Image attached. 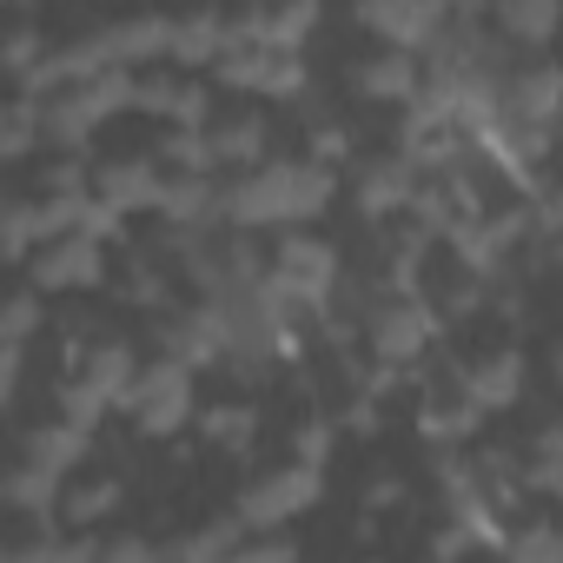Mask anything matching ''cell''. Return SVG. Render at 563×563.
Here are the masks:
<instances>
[{"instance_id":"obj_1","label":"cell","mask_w":563,"mask_h":563,"mask_svg":"<svg viewBox=\"0 0 563 563\" xmlns=\"http://www.w3.org/2000/svg\"><path fill=\"white\" fill-rule=\"evenodd\" d=\"M339 192V166H319V159H265L252 166L239 186L219 192V219L232 225H306L332 206Z\"/></svg>"},{"instance_id":"obj_2","label":"cell","mask_w":563,"mask_h":563,"mask_svg":"<svg viewBox=\"0 0 563 563\" xmlns=\"http://www.w3.org/2000/svg\"><path fill=\"white\" fill-rule=\"evenodd\" d=\"M120 411L140 424V438H173L179 424H192V365L166 352L153 372L133 378V391L120 398Z\"/></svg>"},{"instance_id":"obj_3","label":"cell","mask_w":563,"mask_h":563,"mask_svg":"<svg viewBox=\"0 0 563 563\" xmlns=\"http://www.w3.org/2000/svg\"><path fill=\"white\" fill-rule=\"evenodd\" d=\"M319 497H325V471L319 464H286V471H272V477H258L245 497H239V517L252 523V530H278V523H292V517H306V510H319Z\"/></svg>"},{"instance_id":"obj_4","label":"cell","mask_w":563,"mask_h":563,"mask_svg":"<svg viewBox=\"0 0 563 563\" xmlns=\"http://www.w3.org/2000/svg\"><path fill=\"white\" fill-rule=\"evenodd\" d=\"M365 339H372V358H391V365H411L431 352L438 339V312L424 306V292H398L385 306L365 312Z\"/></svg>"},{"instance_id":"obj_5","label":"cell","mask_w":563,"mask_h":563,"mask_svg":"<svg viewBox=\"0 0 563 563\" xmlns=\"http://www.w3.org/2000/svg\"><path fill=\"white\" fill-rule=\"evenodd\" d=\"M219 87L232 93H265V100H306L312 74L299 54H278V47H232L219 60Z\"/></svg>"},{"instance_id":"obj_6","label":"cell","mask_w":563,"mask_h":563,"mask_svg":"<svg viewBox=\"0 0 563 563\" xmlns=\"http://www.w3.org/2000/svg\"><path fill=\"white\" fill-rule=\"evenodd\" d=\"M34 286L41 292H93V286H107V239H93V232L47 239V252L34 258Z\"/></svg>"},{"instance_id":"obj_7","label":"cell","mask_w":563,"mask_h":563,"mask_svg":"<svg viewBox=\"0 0 563 563\" xmlns=\"http://www.w3.org/2000/svg\"><path fill=\"white\" fill-rule=\"evenodd\" d=\"M358 27H372L385 47H431L444 34V0H358L352 8Z\"/></svg>"},{"instance_id":"obj_8","label":"cell","mask_w":563,"mask_h":563,"mask_svg":"<svg viewBox=\"0 0 563 563\" xmlns=\"http://www.w3.org/2000/svg\"><path fill=\"white\" fill-rule=\"evenodd\" d=\"M173 34H179L173 14H133V21L93 34V47L107 67H146V60H173Z\"/></svg>"},{"instance_id":"obj_9","label":"cell","mask_w":563,"mask_h":563,"mask_svg":"<svg viewBox=\"0 0 563 563\" xmlns=\"http://www.w3.org/2000/svg\"><path fill=\"white\" fill-rule=\"evenodd\" d=\"M352 87L372 107H411L418 87H424V74H418V54L411 47H385V54H372V60L352 67Z\"/></svg>"},{"instance_id":"obj_10","label":"cell","mask_w":563,"mask_h":563,"mask_svg":"<svg viewBox=\"0 0 563 563\" xmlns=\"http://www.w3.org/2000/svg\"><path fill=\"white\" fill-rule=\"evenodd\" d=\"M93 192L113 199L120 212H159L166 159H107V166H93Z\"/></svg>"},{"instance_id":"obj_11","label":"cell","mask_w":563,"mask_h":563,"mask_svg":"<svg viewBox=\"0 0 563 563\" xmlns=\"http://www.w3.org/2000/svg\"><path fill=\"white\" fill-rule=\"evenodd\" d=\"M418 166L405 159V153H391V159H372L365 173H358V219H391V212H405L411 199H418Z\"/></svg>"},{"instance_id":"obj_12","label":"cell","mask_w":563,"mask_h":563,"mask_svg":"<svg viewBox=\"0 0 563 563\" xmlns=\"http://www.w3.org/2000/svg\"><path fill=\"white\" fill-rule=\"evenodd\" d=\"M504 113L510 120H556L563 113V67H550V60H530V67H517V74H504Z\"/></svg>"},{"instance_id":"obj_13","label":"cell","mask_w":563,"mask_h":563,"mask_svg":"<svg viewBox=\"0 0 563 563\" xmlns=\"http://www.w3.org/2000/svg\"><path fill=\"white\" fill-rule=\"evenodd\" d=\"M398 153L418 166V173H451V166H464L471 159V133L457 126V120H444V126H405L398 133Z\"/></svg>"},{"instance_id":"obj_14","label":"cell","mask_w":563,"mask_h":563,"mask_svg":"<svg viewBox=\"0 0 563 563\" xmlns=\"http://www.w3.org/2000/svg\"><path fill=\"white\" fill-rule=\"evenodd\" d=\"M457 391H464L471 405H484V411H510L517 391H523V352H490L484 365L457 372Z\"/></svg>"},{"instance_id":"obj_15","label":"cell","mask_w":563,"mask_h":563,"mask_svg":"<svg viewBox=\"0 0 563 563\" xmlns=\"http://www.w3.org/2000/svg\"><path fill=\"white\" fill-rule=\"evenodd\" d=\"M232 47H239V41H232V21H225V14H212V8L186 14V21H179V34H173V60H179V67H219Z\"/></svg>"},{"instance_id":"obj_16","label":"cell","mask_w":563,"mask_h":563,"mask_svg":"<svg viewBox=\"0 0 563 563\" xmlns=\"http://www.w3.org/2000/svg\"><path fill=\"white\" fill-rule=\"evenodd\" d=\"M497 27L510 47H550L563 34V0H497Z\"/></svg>"},{"instance_id":"obj_17","label":"cell","mask_w":563,"mask_h":563,"mask_svg":"<svg viewBox=\"0 0 563 563\" xmlns=\"http://www.w3.org/2000/svg\"><path fill=\"white\" fill-rule=\"evenodd\" d=\"M212 146H219V166H265L272 159V126L265 113H239V120H219L212 126Z\"/></svg>"},{"instance_id":"obj_18","label":"cell","mask_w":563,"mask_h":563,"mask_svg":"<svg viewBox=\"0 0 563 563\" xmlns=\"http://www.w3.org/2000/svg\"><path fill=\"white\" fill-rule=\"evenodd\" d=\"M80 378H87L93 391H107V398H113V411H120V398H126V391H133V378H140V365H133V345H126V339H100V345L87 352Z\"/></svg>"},{"instance_id":"obj_19","label":"cell","mask_w":563,"mask_h":563,"mask_svg":"<svg viewBox=\"0 0 563 563\" xmlns=\"http://www.w3.org/2000/svg\"><path fill=\"white\" fill-rule=\"evenodd\" d=\"M60 477H67V471H54V464H34V457H21V471L8 477V504H14L21 517H34V523L47 530V510L60 504Z\"/></svg>"},{"instance_id":"obj_20","label":"cell","mask_w":563,"mask_h":563,"mask_svg":"<svg viewBox=\"0 0 563 563\" xmlns=\"http://www.w3.org/2000/svg\"><path fill=\"white\" fill-rule=\"evenodd\" d=\"M87 451H93V431H87V424H74V418H54V424L27 431V457H34V464L74 471V464H80Z\"/></svg>"},{"instance_id":"obj_21","label":"cell","mask_w":563,"mask_h":563,"mask_svg":"<svg viewBox=\"0 0 563 563\" xmlns=\"http://www.w3.org/2000/svg\"><path fill=\"white\" fill-rule=\"evenodd\" d=\"M245 517L232 510V517H219V523H206V530H192V537H179L166 556H179V563H219V556H239V543H245Z\"/></svg>"},{"instance_id":"obj_22","label":"cell","mask_w":563,"mask_h":563,"mask_svg":"<svg viewBox=\"0 0 563 563\" xmlns=\"http://www.w3.org/2000/svg\"><path fill=\"white\" fill-rule=\"evenodd\" d=\"M41 140H47V100L21 93V100L8 107V120H0V159H27Z\"/></svg>"},{"instance_id":"obj_23","label":"cell","mask_w":563,"mask_h":563,"mask_svg":"<svg viewBox=\"0 0 563 563\" xmlns=\"http://www.w3.org/2000/svg\"><path fill=\"white\" fill-rule=\"evenodd\" d=\"M523 490L530 497H563V424H543L530 457H523Z\"/></svg>"},{"instance_id":"obj_24","label":"cell","mask_w":563,"mask_h":563,"mask_svg":"<svg viewBox=\"0 0 563 563\" xmlns=\"http://www.w3.org/2000/svg\"><path fill=\"white\" fill-rule=\"evenodd\" d=\"M159 159H166V173H219L212 126H173V133L159 140Z\"/></svg>"},{"instance_id":"obj_25","label":"cell","mask_w":563,"mask_h":563,"mask_svg":"<svg viewBox=\"0 0 563 563\" xmlns=\"http://www.w3.org/2000/svg\"><path fill=\"white\" fill-rule=\"evenodd\" d=\"M252 431H258V411L252 405H212V411H199V438L206 444H225L232 457L252 451Z\"/></svg>"},{"instance_id":"obj_26","label":"cell","mask_w":563,"mask_h":563,"mask_svg":"<svg viewBox=\"0 0 563 563\" xmlns=\"http://www.w3.org/2000/svg\"><path fill=\"white\" fill-rule=\"evenodd\" d=\"M113 510H120V484H113V477H107V484H80V490L60 497V517H67L74 530H100Z\"/></svg>"},{"instance_id":"obj_27","label":"cell","mask_w":563,"mask_h":563,"mask_svg":"<svg viewBox=\"0 0 563 563\" xmlns=\"http://www.w3.org/2000/svg\"><path fill=\"white\" fill-rule=\"evenodd\" d=\"M34 245H47L41 199H14V206H8V239H0V252H8V258H34Z\"/></svg>"},{"instance_id":"obj_28","label":"cell","mask_w":563,"mask_h":563,"mask_svg":"<svg viewBox=\"0 0 563 563\" xmlns=\"http://www.w3.org/2000/svg\"><path fill=\"white\" fill-rule=\"evenodd\" d=\"M54 405H60V418H74V424H87V431H93V424H100V418L113 411V398H107V391H93V385H87L80 372H74V378H67V385L54 391Z\"/></svg>"},{"instance_id":"obj_29","label":"cell","mask_w":563,"mask_h":563,"mask_svg":"<svg viewBox=\"0 0 563 563\" xmlns=\"http://www.w3.org/2000/svg\"><path fill=\"white\" fill-rule=\"evenodd\" d=\"M126 306H146V312H166V306H173V278L153 272V258L133 265V278H126Z\"/></svg>"},{"instance_id":"obj_30","label":"cell","mask_w":563,"mask_h":563,"mask_svg":"<svg viewBox=\"0 0 563 563\" xmlns=\"http://www.w3.org/2000/svg\"><path fill=\"white\" fill-rule=\"evenodd\" d=\"M332 444H339V424H332V418H306V424L292 431V457H299V464H319V471H325Z\"/></svg>"},{"instance_id":"obj_31","label":"cell","mask_w":563,"mask_h":563,"mask_svg":"<svg viewBox=\"0 0 563 563\" xmlns=\"http://www.w3.org/2000/svg\"><path fill=\"white\" fill-rule=\"evenodd\" d=\"M47 54H54V47H47V34H41V27H14V41H8V74H14V80H27Z\"/></svg>"},{"instance_id":"obj_32","label":"cell","mask_w":563,"mask_h":563,"mask_svg":"<svg viewBox=\"0 0 563 563\" xmlns=\"http://www.w3.org/2000/svg\"><path fill=\"white\" fill-rule=\"evenodd\" d=\"M292 556H299V537H286V530H258L239 543V563H292Z\"/></svg>"},{"instance_id":"obj_33","label":"cell","mask_w":563,"mask_h":563,"mask_svg":"<svg viewBox=\"0 0 563 563\" xmlns=\"http://www.w3.org/2000/svg\"><path fill=\"white\" fill-rule=\"evenodd\" d=\"M166 126H212V87L179 80V100H173V120Z\"/></svg>"},{"instance_id":"obj_34","label":"cell","mask_w":563,"mask_h":563,"mask_svg":"<svg viewBox=\"0 0 563 563\" xmlns=\"http://www.w3.org/2000/svg\"><path fill=\"white\" fill-rule=\"evenodd\" d=\"M312 159H319V166H345V159H352V126L319 120V126H312Z\"/></svg>"},{"instance_id":"obj_35","label":"cell","mask_w":563,"mask_h":563,"mask_svg":"<svg viewBox=\"0 0 563 563\" xmlns=\"http://www.w3.org/2000/svg\"><path fill=\"white\" fill-rule=\"evenodd\" d=\"M41 319H47V312H41V286L8 299V339H14V345H27V339L41 332Z\"/></svg>"},{"instance_id":"obj_36","label":"cell","mask_w":563,"mask_h":563,"mask_svg":"<svg viewBox=\"0 0 563 563\" xmlns=\"http://www.w3.org/2000/svg\"><path fill=\"white\" fill-rule=\"evenodd\" d=\"M21 372H27V345H0V411H14V398H21Z\"/></svg>"},{"instance_id":"obj_37","label":"cell","mask_w":563,"mask_h":563,"mask_svg":"<svg viewBox=\"0 0 563 563\" xmlns=\"http://www.w3.org/2000/svg\"><path fill=\"white\" fill-rule=\"evenodd\" d=\"M339 424H345L352 438H378V431H385V411H378V398H372V391H358V398L345 405V418H339Z\"/></svg>"},{"instance_id":"obj_38","label":"cell","mask_w":563,"mask_h":563,"mask_svg":"<svg viewBox=\"0 0 563 563\" xmlns=\"http://www.w3.org/2000/svg\"><path fill=\"white\" fill-rule=\"evenodd\" d=\"M93 186V173L80 166V159H54L47 173H41V192H87Z\"/></svg>"},{"instance_id":"obj_39","label":"cell","mask_w":563,"mask_h":563,"mask_svg":"<svg viewBox=\"0 0 563 563\" xmlns=\"http://www.w3.org/2000/svg\"><path fill=\"white\" fill-rule=\"evenodd\" d=\"M464 550H477V530H471L464 517H451V523L431 537V556H464Z\"/></svg>"},{"instance_id":"obj_40","label":"cell","mask_w":563,"mask_h":563,"mask_svg":"<svg viewBox=\"0 0 563 563\" xmlns=\"http://www.w3.org/2000/svg\"><path fill=\"white\" fill-rule=\"evenodd\" d=\"M173 100H179V80H140V113L173 120Z\"/></svg>"},{"instance_id":"obj_41","label":"cell","mask_w":563,"mask_h":563,"mask_svg":"<svg viewBox=\"0 0 563 563\" xmlns=\"http://www.w3.org/2000/svg\"><path fill=\"white\" fill-rule=\"evenodd\" d=\"M146 556H159L146 537H107V563H146Z\"/></svg>"},{"instance_id":"obj_42","label":"cell","mask_w":563,"mask_h":563,"mask_svg":"<svg viewBox=\"0 0 563 563\" xmlns=\"http://www.w3.org/2000/svg\"><path fill=\"white\" fill-rule=\"evenodd\" d=\"M391 504H405V484H398V477L365 484V510H391Z\"/></svg>"},{"instance_id":"obj_43","label":"cell","mask_w":563,"mask_h":563,"mask_svg":"<svg viewBox=\"0 0 563 563\" xmlns=\"http://www.w3.org/2000/svg\"><path fill=\"white\" fill-rule=\"evenodd\" d=\"M537 225H543V232H563V186H550V192L537 199Z\"/></svg>"},{"instance_id":"obj_44","label":"cell","mask_w":563,"mask_h":563,"mask_svg":"<svg viewBox=\"0 0 563 563\" xmlns=\"http://www.w3.org/2000/svg\"><path fill=\"white\" fill-rule=\"evenodd\" d=\"M451 8H457V21H477V14L490 8V0H451Z\"/></svg>"},{"instance_id":"obj_45","label":"cell","mask_w":563,"mask_h":563,"mask_svg":"<svg viewBox=\"0 0 563 563\" xmlns=\"http://www.w3.org/2000/svg\"><path fill=\"white\" fill-rule=\"evenodd\" d=\"M556 385H563V345H556Z\"/></svg>"},{"instance_id":"obj_46","label":"cell","mask_w":563,"mask_h":563,"mask_svg":"<svg viewBox=\"0 0 563 563\" xmlns=\"http://www.w3.org/2000/svg\"><path fill=\"white\" fill-rule=\"evenodd\" d=\"M8 8H14V0H8Z\"/></svg>"},{"instance_id":"obj_47","label":"cell","mask_w":563,"mask_h":563,"mask_svg":"<svg viewBox=\"0 0 563 563\" xmlns=\"http://www.w3.org/2000/svg\"><path fill=\"white\" fill-rule=\"evenodd\" d=\"M444 8H451V0H444Z\"/></svg>"}]
</instances>
